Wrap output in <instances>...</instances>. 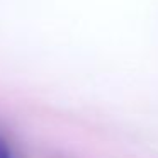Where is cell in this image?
I'll return each instance as SVG.
<instances>
[{"label": "cell", "instance_id": "obj_1", "mask_svg": "<svg viewBox=\"0 0 158 158\" xmlns=\"http://www.w3.org/2000/svg\"><path fill=\"white\" fill-rule=\"evenodd\" d=\"M0 158H12V153H10V148H9L7 141L0 136Z\"/></svg>", "mask_w": 158, "mask_h": 158}]
</instances>
